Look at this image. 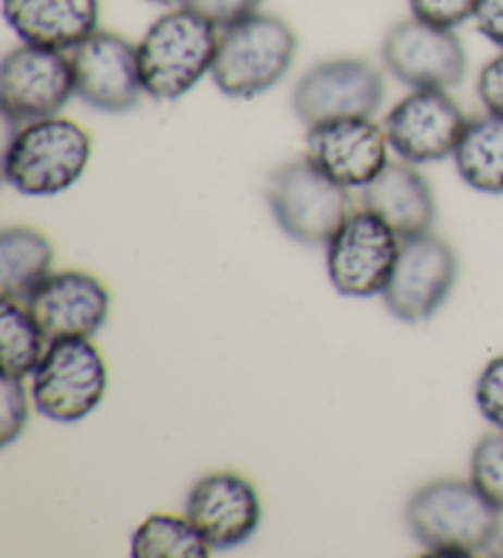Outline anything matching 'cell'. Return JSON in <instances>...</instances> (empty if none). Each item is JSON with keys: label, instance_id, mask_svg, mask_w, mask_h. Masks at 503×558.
I'll return each mask as SVG.
<instances>
[{"label": "cell", "instance_id": "obj_7", "mask_svg": "<svg viewBox=\"0 0 503 558\" xmlns=\"http://www.w3.org/2000/svg\"><path fill=\"white\" fill-rule=\"evenodd\" d=\"M74 94L72 57L62 50L25 43L0 64V104L8 126L52 119Z\"/></svg>", "mask_w": 503, "mask_h": 558}, {"label": "cell", "instance_id": "obj_24", "mask_svg": "<svg viewBox=\"0 0 503 558\" xmlns=\"http://www.w3.org/2000/svg\"><path fill=\"white\" fill-rule=\"evenodd\" d=\"M0 446L8 448L21 436L27 421V397L23 389V379L3 377L0 381Z\"/></svg>", "mask_w": 503, "mask_h": 558}, {"label": "cell", "instance_id": "obj_22", "mask_svg": "<svg viewBox=\"0 0 503 558\" xmlns=\"http://www.w3.org/2000/svg\"><path fill=\"white\" fill-rule=\"evenodd\" d=\"M135 558H207L211 546L187 517L152 514L133 534Z\"/></svg>", "mask_w": 503, "mask_h": 558}, {"label": "cell", "instance_id": "obj_28", "mask_svg": "<svg viewBox=\"0 0 503 558\" xmlns=\"http://www.w3.org/2000/svg\"><path fill=\"white\" fill-rule=\"evenodd\" d=\"M477 94L487 113L503 117V52L483 64L477 80Z\"/></svg>", "mask_w": 503, "mask_h": 558}, {"label": "cell", "instance_id": "obj_5", "mask_svg": "<svg viewBox=\"0 0 503 558\" xmlns=\"http://www.w3.org/2000/svg\"><path fill=\"white\" fill-rule=\"evenodd\" d=\"M266 197L280 229L305 246L332 242L352 215L349 192L309 158L280 166L268 180Z\"/></svg>", "mask_w": 503, "mask_h": 558}, {"label": "cell", "instance_id": "obj_16", "mask_svg": "<svg viewBox=\"0 0 503 558\" xmlns=\"http://www.w3.org/2000/svg\"><path fill=\"white\" fill-rule=\"evenodd\" d=\"M187 519L211 548H234L256 534L260 497L246 477L211 473L189 489Z\"/></svg>", "mask_w": 503, "mask_h": 558}, {"label": "cell", "instance_id": "obj_21", "mask_svg": "<svg viewBox=\"0 0 503 558\" xmlns=\"http://www.w3.org/2000/svg\"><path fill=\"white\" fill-rule=\"evenodd\" d=\"M45 332L21 303H0V364L3 377L23 379L45 357Z\"/></svg>", "mask_w": 503, "mask_h": 558}, {"label": "cell", "instance_id": "obj_19", "mask_svg": "<svg viewBox=\"0 0 503 558\" xmlns=\"http://www.w3.org/2000/svg\"><path fill=\"white\" fill-rule=\"evenodd\" d=\"M52 244L27 227L5 229L0 234V298L27 303L52 268Z\"/></svg>", "mask_w": 503, "mask_h": 558}, {"label": "cell", "instance_id": "obj_13", "mask_svg": "<svg viewBox=\"0 0 503 558\" xmlns=\"http://www.w3.org/2000/svg\"><path fill=\"white\" fill-rule=\"evenodd\" d=\"M467 117L442 89H413L383 121L389 146L405 162L422 166L454 156Z\"/></svg>", "mask_w": 503, "mask_h": 558}, {"label": "cell", "instance_id": "obj_20", "mask_svg": "<svg viewBox=\"0 0 503 558\" xmlns=\"http://www.w3.org/2000/svg\"><path fill=\"white\" fill-rule=\"evenodd\" d=\"M452 158L471 190L503 195V117L487 113L471 119Z\"/></svg>", "mask_w": 503, "mask_h": 558}, {"label": "cell", "instance_id": "obj_4", "mask_svg": "<svg viewBox=\"0 0 503 558\" xmlns=\"http://www.w3.org/2000/svg\"><path fill=\"white\" fill-rule=\"evenodd\" d=\"M295 52V31L283 17L254 13L219 35L211 80L231 99H256L290 72Z\"/></svg>", "mask_w": 503, "mask_h": 558}, {"label": "cell", "instance_id": "obj_18", "mask_svg": "<svg viewBox=\"0 0 503 558\" xmlns=\"http://www.w3.org/2000/svg\"><path fill=\"white\" fill-rule=\"evenodd\" d=\"M364 207L383 219L401 242L430 234L438 217L432 187L413 162H389L364 187Z\"/></svg>", "mask_w": 503, "mask_h": 558}, {"label": "cell", "instance_id": "obj_23", "mask_svg": "<svg viewBox=\"0 0 503 558\" xmlns=\"http://www.w3.org/2000/svg\"><path fill=\"white\" fill-rule=\"evenodd\" d=\"M471 483L503 512V430L483 436L471 453Z\"/></svg>", "mask_w": 503, "mask_h": 558}, {"label": "cell", "instance_id": "obj_1", "mask_svg": "<svg viewBox=\"0 0 503 558\" xmlns=\"http://www.w3.org/2000/svg\"><path fill=\"white\" fill-rule=\"evenodd\" d=\"M413 536L430 554L474 556L496 542L501 509L467 480H434L420 487L405 507Z\"/></svg>", "mask_w": 503, "mask_h": 558}, {"label": "cell", "instance_id": "obj_17", "mask_svg": "<svg viewBox=\"0 0 503 558\" xmlns=\"http://www.w3.org/2000/svg\"><path fill=\"white\" fill-rule=\"evenodd\" d=\"M99 0H3V17L27 45L74 50L99 31Z\"/></svg>", "mask_w": 503, "mask_h": 558}, {"label": "cell", "instance_id": "obj_2", "mask_svg": "<svg viewBox=\"0 0 503 558\" xmlns=\"http://www.w3.org/2000/svg\"><path fill=\"white\" fill-rule=\"evenodd\" d=\"M219 50L217 27L187 5L160 15L138 45L145 94L177 101L211 74Z\"/></svg>", "mask_w": 503, "mask_h": 558}, {"label": "cell", "instance_id": "obj_29", "mask_svg": "<svg viewBox=\"0 0 503 558\" xmlns=\"http://www.w3.org/2000/svg\"><path fill=\"white\" fill-rule=\"evenodd\" d=\"M474 21L479 33L503 50V0H479Z\"/></svg>", "mask_w": 503, "mask_h": 558}, {"label": "cell", "instance_id": "obj_10", "mask_svg": "<svg viewBox=\"0 0 503 558\" xmlns=\"http://www.w3.org/2000/svg\"><path fill=\"white\" fill-rule=\"evenodd\" d=\"M457 271V254L447 242L432 234L403 239L383 303L403 323L428 320L447 301Z\"/></svg>", "mask_w": 503, "mask_h": 558}, {"label": "cell", "instance_id": "obj_3", "mask_svg": "<svg viewBox=\"0 0 503 558\" xmlns=\"http://www.w3.org/2000/svg\"><path fill=\"white\" fill-rule=\"evenodd\" d=\"M91 158V138L70 119L25 123L8 141L3 178L27 197H50L70 190Z\"/></svg>", "mask_w": 503, "mask_h": 558}, {"label": "cell", "instance_id": "obj_30", "mask_svg": "<svg viewBox=\"0 0 503 558\" xmlns=\"http://www.w3.org/2000/svg\"><path fill=\"white\" fill-rule=\"evenodd\" d=\"M155 5H164V8H180L185 5V0H150Z\"/></svg>", "mask_w": 503, "mask_h": 558}, {"label": "cell", "instance_id": "obj_6", "mask_svg": "<svg viewBox=\"0 0 503 558\" xmlns=\"http://www.w3.org/2000/svg\"><path fill=\"white\" fill-rule=\"evenodd\" d=\"M109 384L101 352L86 338L54 340L33 372L37 411L57 423H76L99 407Z\"/></svg>", "mask_w": 503, "mask_h": 558}, {"label": "cell", "instance_id": "obj_8", "mask_svg": "<svg viewBox=\"0 0 503 558\" xmlns=\"http://www.w3.org/2000/svg\"><path fill=\"white\" fill-rule=\"evenodd\" d=\"M385 96L383 74L371 62L340 57L299 76L293 109L307 129L342 119H371Z\"/></svg>", "mask_w": 503, "mask_h": 558}, {"label": "cell", "instance_id": "obj_27", "mask_svg": "<svg viewBox=\"0 0 503 558\" xmlns=\"http://www.w3.org/2000/svg\"><path fill=\"white\" fill-rule=\"evenodd\" d=\"M260 3L263 0H185L189 11H195L221 31L258 13Z\"/></svg>", "mask_w": 503, "mask_h": 558}, {"label": "cell", "instance_id": "obj_15", "mask_svg": "<svg viewBox=\"0 0 503 558\" xmlns=\"http://www.w3.org/2000/svg\"><path fill=\"white\" fill-rule=\"evenodd\" d=\"M389 138L371 119H342L307 129V158L346 190L366 187L389 166Z\"/></svg>", "mask_w": 503, "mask_h": 558}, {"label": "cell", "instance_id": "obj_26", "mask_svg": "<svg viewBox=\"0 0 503 558\" xmlns=\"http://www.w3.org/2000/svg\"><path fill=\"white\" fill-rule=\"evenodd\" d=\"M474 399H477L481 416L487 418L491 426L503 430V354L501 357H493L479 374Z\"/></svg>", "mask_w": 503, "mask_h": 558}, {"label": "cell", "instance_id": "obj_9", "mask_svg": "<svg viewBox=\"0 0 503 558\" xmlns=\"http://www.w3.org/2000/svg\"><path fill=\"white\" fill-rule=\"evenodd\" d=\"M401 239L373 211H352L327 244V271L334 291L352 298L383 295L398 262Z\"/></svg>", "mask_w": 503, "mask_h": 558}, {"label": "cell", "instance_id": "obj_25", "mask_svg": "<svg viewBox=\"0 0 503 558\" xmlns=\"http://www.w3.org/2000/svg\"><path fill=\"white\" fill-rule=\"evenodd\" d=\"M408 3L413 17H418V21L454 31V27L474 17L479 0H408Z\"/></svg>", "mask_w": 503, "mask_h": 558}, {"label": "cell", "instance_id": "obj_14", "mask_svg": "<svg viewBox=\"0 0 503 558\" xmlns=\"http://www.w3.org/2000/svg\"><path fill=\"white\" fill-rule=\"evenodd\" d=\"M109 291L99 278L84 271H60L37 286V291L27 298V311L50 342L89 340L109 317Z\"/></svg>", "mask_w": 503, "mask_h": 558}, {"label": "cell", "instance_id": "obj_11", "mask_svg": "<svg viewBox=\"0 0 503 558\" xmlns=\"http://www.w3.org/2000/svg\"><path fill=\"white\" fill-rule=\"evenodd\" d=\"M381 57L385 70L410 89L447 92L467 74V54L459 37L418 17L391 27L383 37Z\"/></svg>", "mask_w": 503, "mask_h": 558}, {"label": "cell", "instance_id": "obj_12", "mask_svg": "<svg viewBox=\"0 0 503 558\" xmlns=\"http://www.w3.org/2000/svg\"><path fill=\"white\" fill-rule=\"evenodd\" d=\"M76 96L96 111L123 113L145 94L138 47L125 37L96 31L72 50Z\"/></svg>", "mask_w": 503, "mask_h": 558}]
</instances>
